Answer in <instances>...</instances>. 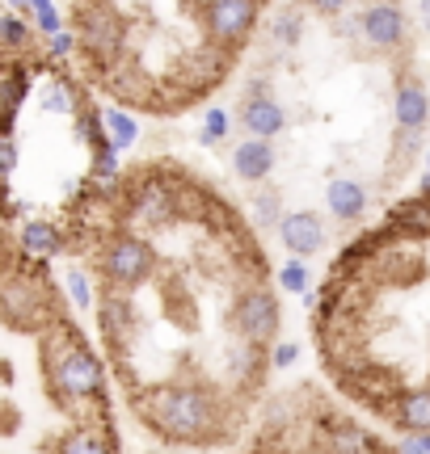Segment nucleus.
<instances>
[{
  "instance_id": "f257e3e1",
  "label": "nucleus",
  "mask_w": 430,
  "mask_h": 454,
  "mask_svg": "<svg viewBox=\"0 0 430 454\" xmlns=\"http://www.w3.org/2000/svg\"><path fill=\"white\" fill-rule=\"evenodd\" d=\"M139 417L178 446H211L228 438V408L211 383L178 379V383H152L135 395Z\"/></svg>"
},
{
  "instance_id": "f03ea898",
  "label": "nucleus",
  "mask_w": 430,
  "mask_h": 454,
  "mask_svg": "<svg viewBox=\"0 0 430 454\" xmlns=\"http://www.w3.org/2000/svg\"><path fill=\"white\" fill-rule=\"evenodd\" d=\"M43 379H47V391L64 408L98 404L106 395V366H101V357L64 320L43 328Z\"/></svg>"
},
{
  "instance_id": "7ed1b4c3",
  "label": "nucleus",
  "mask_w": 430,
  "mask_h": 454,
  "mask_svg": "<svg viewBox=\"0 0 430 454\" xmlns=\"http://www.w3.org/2000/svg\"><path fill=\"white\" fill-rule=\"evenodd\" d=\"M55 303H51V286L43 274L34 270H13V274L0 278V320L4 325L21 328V333H43L51 328L60 316H51Z\"/></svg>"
},
{
  "instance_id": "20e7f679",
  "label": "nucleus",
  "mask_w": 430,
  "mask_h": 454,
  "mask_svg": "<svg viewBox=\"0 0 430 454\" xmlns=\"http://www.w3.org/2000/svg\"><path fill=\"white\" fill-rule=\"evenodd\" d=\"M98 265H101V278L110 282V291L131 294L135 286H144L156 274V253H152V244L139 231H118V236H110L101 244Z\"/></svg>"
},
{
  "instance_id": "39448f33",
  "label": "nucleus",
  "mask_w": 430,
  "mask_h": 454,
  "mask_svg": "<svg viewBox=\"0 0 430 454\" xmlns=\"http://www.w3.org/2000/svg\"><path fill=\"white\" fill-rule=\"evenodd\" d=\"M279 299L266 291V286H249V291H241V299L232 303V328L241 333V340H249V345H258V349H266V345H275V337H279Z\"/></svg>"
},
{
  "instance_id": "423d86ee",
  "label": "nucleus",
  "mask_w": 430,
  "mask_h": 454,
  "mask_svg": "<svg viewBox=\"0 0 430 454\" xmlns=\"http://www.w3.org/2000/svg\"><path fill=\"white\" fill-rule=\"evenodd\" d=\"M203 26H207L215 47H241L258 26V0H207L203 4Z\"/></svg>"
},
{
  "instance_id": "0eeeda50",
  "label": "nucleus",
  "mask_w": 430,
  "mask_h": 454,
  "mask_svg": "<svg viewBox=\"0 0 430 454\" xmlns=\"http://www.w3.org/2000/svg\"><path fill=\"white\" fill-rule=\"evenodd\" d=\"M127 43V30H123V17L106 4H93L81 13V26H76V47H84L93 55V64H115V55Z\"/></svg>"
},
{
  "instance_id": "6e6552de",
  "label": "nucleus",
  "mask_w": 430,
  "mask_h": 454,
  "mask_svg": "<svg viewBox=\"0 0 430 454\" xmlns=\"http://www.w3.org/2000/svg\"><path fill=\"white\" fill-rule=\"evenodd\" d=\"M410 34V17L397 0H371L363 13H359V38H363L371 51H397Z\"/></svg>"
},
{
  "instance_id": "1a4fd4ad",
  "label": "nucleus",
  "mask_w": 430,
  "mask_h": 454,
  "mask_svg": "<svg viewBox=\"0 0 430 454\" xmlns=\"http://www.w3.org/2000/svg\"><path fill=\"white\" fill-rule=\"evenodd\" d=\"M279 240L291 257L308 261L325 248V223H321V215H313V211H287L279 219Z\"/></svg>"
},
{
  "instance_id": "9d476101",
  "label": "nucleus",
  "mask_w": 430,
  "mask_h": 454,
  "mask_svg": "<svg viewBox=\"0 0 430 454\" xmlns=\"http://www.w3.org/2000/svg\"><path fill=\"white\" fill-rule=\"evenodd\" d=\"M98 325H101L106 345H110L115 354H123V349L131 345V337H135V308H131V299H127L123 291H106V294H101V308H98Z\"/></svg>"
},
{
  "instance_id": "9b49d317",
  "label": "nucleus",
  "mask_w": 430,
  "mask_h": 454,
  "mask_svg": "<svg viewBox=\"0 0 430 454\" xmlns=\"http://www.w3.org/2000/svg\"><path fill=\"white\" fill-rule=\"evenodd\" d=\"M131 223L135 227H161L173 219V211H178V198H173V190H169L165 181H144L139 190L131 194Z\"/></svg>"
},
{
  "instance_id": "f8f14e48",
  "label": "nucleus",
  "mask_w": 430,
  "mask_h": 454,
  "mask_svg": "<svg viewBox=\"0 0 430 454\" xmlns=\"http://www.w3.org/2000/svg\"><path fill=\"white\" fill-rule=\"evenodd\" d=\"M241 127L249 130V139H270L287 130V110L270 93H258V98H245L241 101Z\"/></svg>"
},
{
  "instance_id": "ddd939ff",
  "label": "nucleus",
  "mask_w": 430,
  "mask_h": 454,
  "mask_svg": "<svg viewBox=\"0 0 430 454\" xmlns=\"http://www.w3.org/2000/svg\"><path fill=\"white\" fill-rule=\"evenodd\" d=\"M393 118H397V130H414V135H422V130L430 127V93L422 81H401L397 93H393Z\"/></svg>"
},
{
  "instance_id": "4468645a",
  "label": "nucleus",
  "mask_w": 430,
  "mask_h": 454,
  "mask_svg": "<svg viewBox=\"0 0 430 454\" xmlns=\"http://www.w3.org/2000/svg\"><path fill=\"white\" fill-rule=\"evenodd\" d=\"M51 454H115V438L101 421H81L55 438Z\"/></svg>"
},
{
  "instance_id": "2eb2a0df",
  "label": "nucleus",
  "mask_w": 430,
  "mask_h": 454,
  "mask_svg": "<svg viewBox=\"0 0 430 454\" xmlns=\"http://www.w3.org/2000/svg\"><path fill=\"white\" fill-rule=\"evenodd\" d=\"M232 164H236V177L241 181H266L275 173V164H279V152H275L270 139H245L232 152Z\"/></svg>"
},
{
  "instance_id": "dca6fc26",
  "label": "nucleus",
  "mask_w": 430,
  "mask_h": 454,
  "mask_svg": "<svg viewBox=\"0 0 430 454\" xmlns=\"http://www.w3.org/2000/svg\"><path fill=\"white\" fill-rule=\"evenodd\" d=\"M325 207H330L333 219H342V223H354V219H363L367 211V190L363 181L354 177H333L325 185Z\"/></svg>"
},
{
  "instance_id": "f3484780",
  "label": "nucleus",
  "mask_w": 430,
  "mask_h": 454,
  "mask_svg": "<svg viewBox=\"0 0 430 454\" xmlns=\"http://www.w3.org/2000/svg\"><path fill=\"white\" fill-rule=\"evenodd\" d=\"M17 244H21V253L30 261H47L64 253V231L51 223V219H30V223H21Z\"/></svg>"
},
{
  "instance_id": "a211bd4d",
  "label": "nucleus",
  "mask_w": 430,
  "mask_h": 454,
  "mask_svg": "<svg viewBox=\"0 0 430 454\" xmlns=\"http://www.w3.org/2000/svg\"><path fill=\"white\" fill-rule=\"evenodd\" d=\"M393 421L405 434H430V387H410L393 404Z\"/></svg>"
},
{
  "instance_id": "6ab92c4d",
  "label": "nucleus",
  "mask_w": 430,
  "mask_h": 454,
  "mask_svg": "<svg viewBox=\"0 0 430 454\" xmlns=\"http://www.w3.org/2000/svg\"><path fill=\"white\" fill-rule=\"evenodd\" d=\"M325 446H330V454H376V438L354 421L325 425Z\"/></svg>"
},
{
  "instance_id": "aec40b11",
  "label": "nucleus",
  "mask_w": 430,
  "mask_h": 454,
  "mask_svg": "<svg viewBox=\"0 0 430 454\" xmlns=\"http://www.w3.org/2000/svg\"><path fill=\"white\" fill-rule=\"evenodd\" d=\"M101 130H106V139H110L115 152H127L139 139V122L123 110H101Z\"/></svg>"
},
{
  "instance_id": "412c9836",
  "label": "nucleus",
  "mask_w": 430,
  "mask_h": 454,
  "mask_svg": "<svg viewBox=\"0 0 430 454\" xmlns=\"http://www.w3.org/2000/svg\"><path fill=\"white\" fill-rule=\"evenodd\" d=\"M262 366H270V362H266V354L258 345L241 340V349H232V374H236L241 383H253V379L262 374Z\"/></svg>"
},
{
  "instance_id": "4be33fe9",
  "label": "nucleus",
  "mask_w": 430,
  "mask_h": 454,
  "mask_svg": "<svg viewBox=\"0 0 430 454\" xmlns=\"http://www.w3.org/2000/svg\"><path fill=\"white\" fill-rule=\"evenodd\" d=\"M249 215L258 219L262 227H270V223H279L283 215V198H279V190H258V194L249 198Z\"/></svg>"
},
{
  "instance_id": "5701e85b",
  "label": "nucleus",
  "mask_w": 430,
  "mask_h": 454,
  "mask_svg": "<svg viewBox=\"0 0 430 454\" xmlns=\"http://www.w3.org/2000/svg\"><path fill=\"white\" fill-rule=\"evenodd\" d=\"M64 294L72 299V308L76 311L93 308V286H89V274H84V270H68L64 274Z\"/></svg>"
},
{
  "instance_id": "b1692460",
  "label": "nucleus",
  "mask_w": 430,
  "mask_h": 454,
  "mask_svg": "<svg viewBox=\"0 0 430 454\" xmlns=\"http://www.w3.org/2000/svg\"><path fill=\"white\" fill-rule=\"evenodd\" d=\"M279 286L283 291H291V294H304V291H313V270L304 265L299 257H291L287 265L279 270Z\"/></svg>"
},
{
  "instance_id": "393cba45",
  "label": "nucleus",
  "mask_w": 430,
  "mask_h": 454,
  "mask_svg": "<svg viewBox=\"0 0 430 454\" xmlns=\"http://www.w3.org/2000/svg\"><path fill=\"white\" fill-rule=\"evenodd\" d=\"M72 89H68V84H47V89H43V98H38V106H43V110L47 114H72Z\"/></svg>"
},
{
  "instance_id": "a878e982",
  "label": "nucleus",
  "mask_w": 430,
  "mask_h": 454,
  "mask_svg": "<svg viewBox=\"0 0 430 454\" xmlns=\"http://www.w3.org/2000/svg\"><path fill=\"white\" fill-rule=\"evenodd\" d=\"M224 135H228V110L211 106V110L203 114V144H219Z\"/></svg>"
},
{
  "instance_id": "bb28decb",
  "label": "nucleus",
  "mask_w": 430,
  "mask_h": 454,
  "mask_svg": "<svg viewBox=\"0 0 430 454\" xmlns=\"http://www.w3.org/2000/svg\"><path fill=\"white\" fill-rule=\"evenodd\" d=\"M266 362H270L275 371H291V366L299 362V345H296V340H275V345H270V357H266Z\"/></svg>"
},
{
  "instance_id": "cd10ccee",
  "label": "nucleus",
  "mask_w": 430,
  "mask_h": 454,
  "mask_svg": "<svg viewBox=\"0 0 430 454\" xmlns=\"http://www.w3.org/2000/svg\"><path fill=\"white\" fill-rule=\"evenodd\" d=\"M34 26H38V34H47V38H55V34L64 30V17H60V9H55V0L34 9Z\"/></svg>"
},
{
  "instance_id": "c85d7f7f",
  "label": "nucleus",
  "mask_w": 430,
  "mask_h": 454,
  "mask_svg": "<svg viewBox=\"0 0 430 454\" xmlns=\"http://www.w3.org/2000/svg\"><path fill=\"white\" fill-rule=\"evenodd\" d=\"M0 43L4 47H26L30 43V26L17 21V17H0Z\"/></svg>"
},
{
  "instance_id": "c756f323",
  "label": "nucleus",
  "mask_w": 430,
  "mask_h": 454,
  "mask_svg": "<svg viewBox=\"0 0 430 454\" xmlns=\"http://www.w3.org/2000/svg\"><path fill=\"white\" fill-rule=\"evenodd\" d=\"M270 38L279 43V47H296V38H299V17L296 13H283L275 26H270Z\"/></svg>"
},
{
  "instance_id": "7c9ffc66",
  "label": "nucleus",
  "mask_w": 430,
  "mask_h": 454,
  "mask_svg": "<svg viewBox=\"0 0 430 454\" xmlns=\"http://www.w3.org/2000/svg\"><path fill=\"white\" fill-rule=\"evenodd\" d=\"M13 168H17V144H13L9 130H0V181L9 177Z\"/></svg>"
},
{
  "instance_id": "2f4dec72",
  "label": "nucleus",
  "mask_w": 430,
  "mask_h": 454,
  "mask_svg": "<svg viewBox=\"0 0 430 454\" xmlns=\"http://www.w3.org/2000/svg\"><path fill=\"white\" fill-rule=\"evenodd\" d=\"M76 51V34L72 30H60L55 38H47V55L51 59H64V55H72Z\"/></svg>"
},
{
  "instance_id": "473e14b6",
  "label": "nucleus",
  "mask_w": 430,
  "mask_h": 454,
  "mask_svg": "<svg viewBox=\"0 0 430 454\" xmlns=\"http://www.w3.org/2000/svg\"><path fill=\"white\" fill-rule=\"evenodd\" d=\"M397 454H430V434H405Z\"/></svg>"
},
{
  "instance_id": "72a5a7b5",
  "label": "nucleus",
  "mask_w": 430,
  "mask_h": 454,
  "mask_svg": "<svg viewBox=\"0 0 430 454\" xmlns=\"http://www.w3.org/2000/svg\"><path fill=\"white\" fill-rule=\"evenodd\" d=\"M350 0H308V9H316L321 17H342Z\"/></svg>"
},
{
  "instance_id": "f704fd0d",
  "label": "nucleus",
  "mask_w": 430,
  "mask_h": 454,
  "mask_svg": "<svg viewBox=\"0 0 430 454\" xmlns=\"http://www.w3.org/2000/svg\"><path fill=\"white\" fill-rule=\"evenodd\" d=\"M422 26L430 30V0H422Z\"/></svg>"
},
{
  "instance_id": "c9c22d12",
  "label": "nucleus",
  "mask_w": 430,
  "mask_h": 454,
  "mask_svg": "<svg viewBox=\"0 0 430 454\" xmlns=\"http://www.w3.org/2000/svg\"><path fill=\"white\" fill-rule=\"evenodd\" d=\"M13 9H34V0H9Z\"/></svg>"
},
{
  "instance_id": "e433bc0d",
  "label": "nucleus",
  "mask_w": 430,
  "mask_h": 454,
  "mask_svg": "<svg viewBox=\"0 0 430 454\" xmlns=\"http://www.w3.org/2000/svg\"><path fill=\"white\" fill-rule=\"evenodd\" d=\"M426 181H430V147H426Z\"/></svg>"
}]
</instances>
